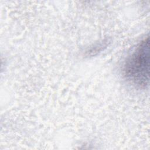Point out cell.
I'll use <instances>...</instances> for the list:
<instances>
[{
  "label": "cell",
  "instance_id": "cell-1",
  "mask_svg": "<svg viewBox=\"0 0 150 150\" xmlns=\"http://www.w3.org/2000/svg\"><path fill=\"white\" fill-rule=\"evenodd\" d=\"M149 38L142 40L127 59L124 66L126 79L135 86L145 88L149 85Z\"/></svg>",
  "mask_w": 150,
  "mask_h": 150
}]
</instances>
